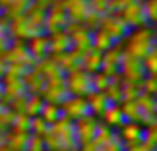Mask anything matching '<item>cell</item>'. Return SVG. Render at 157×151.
Returning a JSON list of instances; mask_svg holds the SVG:
<instances>
[{
  "instance_id": "19",
  "label": "cell",
  "mask_w": 157,
  "mask_h": 151,
  "mask_svg": "<svg viewBox=\"0 0 157 151\" xmlns=\"http://www.w3.org/2000/svg\"><path fill=\"white\" fill-rule=\"evenodd\" d=\"M124 151H155L146 140L138 142V143H130V145H124Z\"/></svg>"
},
{
  "instance_id": "17",
  "label": "cell",
  "mask_w": 157,
  "mask_h": 151,
  "mask_svg": "<svg viewBox=\"0 0 157 151\" xmlns=\"http://www.w3.org/2000/svg\"><path fill=\"white\" fill-rule=\"evenodd\" d=\"M149 145H151L155 151H157V120L151 124H147V128H146V138H144Z\"/></svg>"
},
{
  "instance_id": "10",
  "label": "cell",
  "mask_w": 157,
  "mask_h": 151,
  "mask_svg": "<svg viewBox=\"0 0 157 151\" xmlns=\"http://www.w3.org/2000/svg\"><path fill=\"white\" fill-rule=\"evenodd\" d=\"M99 126H101V120L95 116V114H86V116L74 120V130H76V138H78V142H80V145L87 143L97 134Z\"/></svg>"
},
{
  "instance_id": "11",
  "label": "cell",
  "mask_w": 157,
  "mask_h": 151,
  "mask_svg": "<svg viewBox=\"0 0 157 151\" xmlns=\"http://www.w3.org/2000/svg\"><path fill=\"white\" fill-rule=\"evenodd\" d=\"M118 130H120L118 136H120V140L124 142V145L138 143L146 138V128H144L140 122H134V120H124Z\"/></svg>"
},
{
  "instance_id": "16",
  "label": "cell",
  "mask_w": 157,
  "mask_h": 151,
  "mask_svg": "<svg viewBox=\"0 0 157 151\" xmlns=\"http://www.w3.org/2000/svg\"><path fill=\"white\" fill-rule=\"evenodd\" d=\"M14 43V39H12V33H10V27L6 25L4 20H0V54H2L8 47Z\"/></svg>"
},
{
  "instance_id": "21",
  "label": "cell",
  "mask_w": 157,
  "mask_h": 151,
  "mask_svg": "<svg viewBox=\"0 0 157 151\" xmlns=\"http://www.w3.org/2000/svg\"><path fill=\"white\" fill-rule=\"evenodd\" d=\"M153 101H155V114H157V95H153Z\"/></svg>"
},
{
  "instance_id": "15",
  "label": "cell",
  "mask_w": 157,
  "mask_h": 151,
  "mask_svg": "<svg viewBox=\"0 0 157 151\" xmlns=\"http://www.w3.org/2000/svg\"><path fill=\"white\" fill-rule=\"evenodd\" d=\"M142 64H144V70H146V76L157 77V45L142 58Z\"/></svg>"
},
{
  "instance_id": "12",
  "label": "cell",
  "mask_w": 157,
  "mask_h": 151,
  "mask_svg": "<svg viewBox=\"0 0 157 151\" xmlns=\"http://www.w3.org/2000/svg\"><path fill=\"white\" fill-rule=\"evenodd\" d=\"M99 118H101V122L105 126H109V128H120L122 122L126 120L124 112H122V107H118V103H111Z\"/></svg>"
},
{
  "instance_id": "18",
  "label": "cell",
  "mask_w": 157,
  "mask_h": 151,
  "mask_svg": "<svg viewBox=\"0 0 157 151\" xmlns=\"http://www.w3.org/2000/svg\"><path fill=\"white\" fill-rule=\"evenodd\" d=\"M144 8H146L147 21L157 23V0H144Z\"/></svg>"
},
{
  "instance_id": "7",
  "label": "cell",
  "mask_w": 157,
  "mask_h": 151,
  "mask_svg": "<svg viewBox=\"0 0 157 151\" xmlns=\"http://www.w3.org/2000/svg\"><path fill=\"white\" fill-rule=\"evenodd\" d=\"M118 70H120V74L126 77V81H142L144 77H146V70H144L142 58H138L130 52H124V51L120 54Z\"/></svg>"
},
{
  "instance_id": "9",
  "label": "cell",
  "mask_w": 157,
  "mask_h": 151,
  "mask_svg": "<svg viewBox=\"0 0 157 151\" xmlns=\"http://www.w3.org/2000/svg\"><path fill=\"white\" fill-rule=\"evenodd\" d=\"M118 16L122 17V21L128 27H140V25H146L147 23L146 8H144L142 0H130V2L118 12Z\"/></svg>"
},
{
  "instance_id": "20",
  "label": "cell",
  "mask_w": 157,
  "mask_h": 151,
  "mask_svg": "<svg viewBox=\"0 0 157 151\" xmlns=\"http://www.w3.org/2000/svg\"><path fill=\"white\" fill-rule=\"evenodd\" d=\"M35 4H39V6H45V8H49V6L52 4V2H56V0H33Z\"/></svg>"
},
{
  "instance_id": "4",
  "label": "cell",
  "mask_w": 157,
  "mask_h": 151,
  "mask_svg": "<svg viewBox=\"0 0 157 151\" xmlns=\"http://www.w3.org/2000/svg\"><path fill=\"white\" fill-rule=\"evenodd\" d=\"M82 151H124V142L120 140L118 132L114 128H109L101 122L97 134H95L87 143L80 145Z\"/></svg>"
},
{
  "instance_id": "22",
  "label": "cell",
  "mask_w": 157,
  "mask_h": 151,
  "mask_svg": "<svg viewBox=\"0 0 157 151\" xmlns=\"http://www.w3.org/2000/svg\"><path fill=\"white\" fill-rule=\"evenodd\" d=\"M153 31H155V37H157V23H155V29H153Z\"/></svg>"
},
{
  "instance_id": "3",
  "label": "cell",
  "mask_w": 157,
  "mask_h": 151,
  "mask_svg": "<svg viewBox=\"0 0 157 151\" xmlns=\"http://www.w3.org/2000/svg\"><path fill=\"white\" fill-rule=\"evenodd\" d=\"M155 45H157L155 31L146 25L134 27L132 31L128 29V33L124 35V52H130L138 58H144Z\"/></svg>"
},
{
  "instance_id": "13",
  "label": "cell",
  "mask_w": 157,
  "mask_h": 151,
  "mask_svg": "<svg viewBox=\"0 0 157 151\" xmlns=\"http://www.w3.org/2000/svg\"><path fill=\"white\" fill-rule=\"evenodd\" d=\"M86 99H87V107H89V112L91 114H95V116H101L103 114V111L111 105V101L107 99V95L103 93V91H93L89 93V95H86Z\"/></svg>"
},
{
  "instance_id": "2",
  "label": "cell",
  "mask_w": 157,
  "mask_h": 151,
  "mask_svg": "<svg viewBox=\"0 0 157 151\" xmlns=\"http://www.w3.org/2000/svg\"><path fill=\"white\" fill-rule=\"evenodd\" d=\"M43 136H45L43 143L49 151H78V147H80L74 122L64 116L58 118L56 122L49 124V128Z\"/></svg>"
},
{
  "instance_id": "8",
  "label": "cell",
  "mask_w": 157,
  "mask_h": 151,
  "mask_svg": "<svg viewBox=\"0 0 157 151\" xmlns=\"http://www.w3.org/2000/svg\"><path fill=\"white\" fill-rule=\"evenodd\" d=\"M60 111H62V116L68 118V120H78L86 114H91L89 112V107H87V99L82 97V95H68L62 103H60Z\"/></svg>"
},
{
  "instance_id": "5",
  "label": "cell",
  "mask_w": 157,
  "mask_h": 151,
  "mask_svg": "<svg viewBox=\"0 0 157 151\" xmlns=\"http://www.w3.org/2000/svg\"><path fill=\"white\" fill-rule=\"evenodd\" d=\"M64 83H66V89H68L70 95H82L86 97L93 91V76L91 72L87 70H72L68 72V76L64 77Z\"/></svg>"
},
{
  "instance_id": "1",
  "label": "cell",
  "mask_w": 157,
  "mask_h": 151,
  "mask_svg": "<svg viewBox=\"0 0 157 151\" xmlns=\"http://www.w3.org/2000/svg\"><path fill=\"white\" fill-rule=\"evenodd\" d=\"M45 6L31 4L25 12L14 16L10 20V33L12 39L17 41H29L31 37H37L45 31Z\"/></svg>"
},
{
  "instance_id": "6",
  "label": "cell",
  "mask_w": 157,
  "mask_h": 151,
  "mask_svg": "<svg viewBox=\"0 0 157 151\" xmlns=\"http://www.w3.org/2000/svg\"><path fill=\"white\" fill-rule=\"evenodd\" d=\"M68 25H70V17L66 14V8L62 6V2L60 0L52 2L45 10V31H49V33L62 31Z\"/></svg>"
},
{
  "instance_id": "14",
  "label": "cell",
  "mask_w": 157,
  "mask_h": 151,
  "mask_svg": "<svg viewBox=\"0 0 157 151\" xmlns=\"http://www.w3.org/2000/svg\"><path fill=\"white\" fill-rule=\"evenodd\" d=\"M31 4L33 0H0V10H2V16L12 20L14 16L25 12Z\"/></svg>"
}]
</instances>
